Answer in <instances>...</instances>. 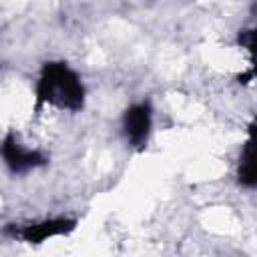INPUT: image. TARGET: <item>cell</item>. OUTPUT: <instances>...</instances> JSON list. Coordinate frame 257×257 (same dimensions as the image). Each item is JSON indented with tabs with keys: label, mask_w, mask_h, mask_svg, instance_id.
I'll list each match as a JSON object with an SVG mask.
<instances>
[{
	"label": "cell",
	"mask_w": 257,
	"mask_h": 257,
	"mask_svg": "<svg viewBox=\"0 0 257 257\" xmlns=\"http://www.w3.org/2000/svg\"><path fill=\"white\" fill-rule=\"evenodd\" d=\"M151 128H153V108L147 100L145 102H135L124 110V114H122V133H124V139L131 147L143 149L149 141Z\"/></svg>",
	"instance_id": "obj_3"
},
{
	"label": "cell",
	"mask_w": 257,
	"mask_h": 257,
	"mask_svg": "<svg viewBox=\"0 0 257 257\" xmlns=\"http://www.w3.org/2000/svg\"><path fill=\"white\" fill-rule=\"evenodd\" d=\"M0 157L14 175H24L36 167L46 165V157L40 151L24 147L18 141V137L12 133L4 137V141L0 145Z\"/></svg>",
	"instance_id": "obj_2"
},
{
	"label": "cell",
	"mask_w": 257,
	"mask_h": 257,
	"mask_svg": "<svg viewBox=\"0 0 257 257\" xmlns=\"http://www.w3.org/2000/svg\"><path fill=\"white\" fill-rule=\"evenodd\" d=\"M72 229H74V221H68V219H50V221H40V223L24 225L14 235L22 237L26 243H42L48 237L64 235V233H68Z\"/></svg>",
	"instance_id": "obj_4"
},
{
	"label": "cell",
	"mask_w": 257,
	"mask_h": 257,
	"mask_svg": "<svg viewBox=\"0 0 257 257\" xmlns=\"http://www.w3.org/2000/svg\"><path fill=\"white\" fill-rule=\"evenodd\" d=\"M239 44L245 46L249 52H253V46H255V32L253 28H245L239 32Z\"/></svg>",
	"instance_id": "obj_6"
},
{
	"label": "cell",
	"mask_w": 257,
	"mask_h": 257,
	"mask_svg": "<svg viewBox=\"0 0 257 257\" xmlns=\"http://www.w3.org/2000/svg\"><path fill=\"white\" fill-rule=\"evenodd\" d=\"M237 181L241 187L253 189L257 179H255V151H253V141L247 139L243 145L241 157H239V167H237Z\"/></svg>",
	"instance_id": "obj_5"
},
{
	"label": "cell",
	"mask_w": 257,
	"mask_h": 257,
	"mask_svg": "<svg viewBox=\"0 0 257 257\" xmlns=\"http://www.w3.org/2000/svg\"><path fill=\"white\" fill-rule=\"evenodd\" d=\"M84 84L66 62H46L36 82V98L40 104H52L78 112L84 106Z\"/></svg>",
	"instance_id": "obj_1"
}]
</instances>
